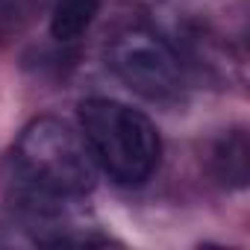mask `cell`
Returning <instances> with one entry per match:
<instances>
[{
  "label": "cell",
  "mask_w": 250,
  "mask_h": 250,
  "mask_svg": "<svg viewBox=\"0 0 250 250\" xmlns=\"http://www.w3.org/2000/svg\"><path fill=\"white\" fill-rule=\"evenodd\" d=\"M80 133L85 136L97 168L121 186H142L159 165L162 142L153 121L121 100H83Z\"/></svg>",
  "instance_id": "1"
},
{
  "label": "cell",
  "mask_w": 250,
  "mask_h": 250,
  "mask_svg": "<svg viewBox=\"0 0 250 250\" xmlns=\"http://www.w3.org/2000/svg\"><path fill=\"white\" fill-rule=\"evenodd\" d=\"M18 174L42 194L83 197L97 186V162L80 130L62 118L30 121L15 145Z\"/></svg>",
  "instance_id": "2"
},
{
  "label": "cell",
  "mask_w": 250,
  "mask_h": 250,
  "mask_svg": "<svg viewBox=\"0 0 250 250\" xmlns=\"http://www.w3.org/2000/svg\"><path fill=\"white\" fill-rule=\"evenodd\" d=\"M109 68L130 91L147 100H168L183 85V65L174 47L147 27H130L109 44Z\"/></svg>",
  "instance_id": "3"
},
{
  "label": "cell",
  "mask_w": 250,
  "mask_h": 250,
  "mask_svg": "<svg viewBox=\"0 0 250 250\" xmlns=\"http://www.w3.org/2000/svg\"><path fill=\"white\" fill-rule=\"evenodd\" d=\"M100 0H59L50 15V36L62 44L77 42L94 21Z\"/></svg>",
  "instance_id": "4"
}]
</instances>
